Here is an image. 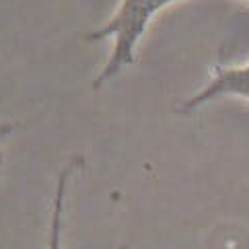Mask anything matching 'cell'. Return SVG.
<instances>
[{
	"instance_id": "3957f363",
	"label": "cell",
	"mask_w": 249,
	"mask_h": 249,
	"mask_svg": "<svg viewBox=\"0 0 249 249\" xmlns=\"http://www.w3.org/2000/svg\"><path fill=\"white\" fill-rule=\"evenodd\" d=\"M83 159L74 157L58 175L56 181V194H54V208H52V222H50V243L48 249H62V225H64V204H66V192L68 181L74 175V171L81 167Z\"/></svg>"
},
{
	"instance_id": "277c9868",
	"label": "cell",
	"mask_w": 249,
	"mask_h": 249,
	"mask_svg": "<svg viewBox=\"0 0 249 249\" xmlns=\"http://www.w3.org/2000/svg\"><path fill=\"white\" fill-rule=\"evenodd\" d=\"M118 249H126V247H118Z\"/></svg>"
},
{
	"instance_id": "7a4b0ae2",
	"label": "cell",
	"mask_w": 249,
	"mask_h": 249,
	"mask_svg": "<svg viewBox=\"0 0 249 249\" xmlns=\"http://www.w3.org/2000/svg\"><path fill=\"white\" fill-rule=\"evenodd\" d=\"M220 97H239L249 101V62L243 66H214L210 83L190 99L181 101L177 111L190 113L202 107L204 103L220 99Z\"/></svg>"
},
{
	"instance_id": "6da1fadb",
	"label": "cell",
	"mask_w": 249,
	"mask_h": 249,
	"mask_svg": "<svg viewBox=\"0 0 249 249\" xmlns=\"http://www.w3.org/2000/svg\"><path fill=\"white\" fill-rule=\"evenodd\" d=\"M173 2L177 0H122L111 19L87 35L89 41L111 39V54L93 81L95 91L115 78L126 66L134 64L138 43L146 33L150 21Z\"/></svg>"
},
{
	"instance_id": "5b68a950",
	"label": "cell",
	"mask_w": 249,
	"mask_h": 249,
	"mask_svg": "<svg viewBox=\"0 0 249 249\" xmlns=\"http://www.w3.org/2000/svg\"><path fill=\"white\" fill-rule=\"evenodd\" d=\"M247 2H249V0H247Z\"/></svg>"
}]
</instances>
